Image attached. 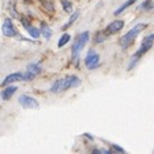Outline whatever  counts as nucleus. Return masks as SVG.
<instances>
[{"mask_svg":"<svg viewBox=\"0 0 154 154\" xmlns=\"http://www.w3.org/2000/svg\"><path fill=\"white\" fill-rule=\"evenodd\" d=\"M88 37H90V33L88 32H83L82 34H80L79 37L75 40V42L73 43L71 53H73V61H74V62H76L79 53L82 52V49L84 48V45L87 43V41H88Z\"/></svg>","mask_w":154,"mask_h":154,"instance_id":"obj_1","label":"nucleus"},{"mask_svg":"<svg viewBox=\"0 0 154 154\" xmlns=\"http://www.w3.org/2000/svg\"><path fill=\"white\" fill-rule=\"evenodd\" d=\"M145 26H146L145 24H137L135 28L130 29V31L126 33L125 36H123V38H121V46H123V49H126L130 45V43H133L135 38L138 36L140 32L145 29Z\"/></svg>","mask_w":154,"mask_h":154,"instance_id":"obj_2","label":"nucleus"},{"mask_svg":"<svg viewBox=\"0 0 154 154\" xmlns=\"http://www.w3.org/2000/svg\"><path fill=\"white\" fill-rule=\"evenodd\" d=\"M152 46H153V41H152V40H149V38H145V40H144V41H142V45L140 46V49L137 50V52L135 53V55L132 57V61H130V63H129V69H132V66L136 65V62L140 59V57H142L150 48H152Z\"/></svg>","mask_w":154,"mask_h":154,"instance_id":"obj_3","label":"nucleus"},{"mask_svg":"<svg viewBox=\"0 0 154 154\" xmlns=\"http://www.w3.org/2000/svg\"><path fill=\"white\" fill-rule=\"evenodd\" d=\"M84 65L88 70H93V69L99 67L100 57H99L98 53L93 52V50H90L88 54H87V57H86V59H84Z\"/></svg>","mask_w":154,"mask_h":154,"instance_id":"obj_4","label":"nucleus"},{"mask_svg":"<svg viewBox=\"0 0 154 154\" xmlns=\"http://www.w3.org/2000/svg\"><path fill=\"white\" fill-rule=\"evenodd\" d=\"M40 73H41V66H40L38 63H31V65H28V67H26V71L22 73V75H24V80L34 79Z\"/></svg>","mask_w":154,"mask_h":154,"instance_id":"obj_5","label":"nucleus"},{"mask_svg":"<svg viewBox=\"0 0 154 154\" xmlns=\"http://www.w3.org/2000/svg\"><path fill=\"white\" fill-rule=\"evenodd\" d=\"M19 103H20V105L24 107V108H26V109L38 108V102L29 95H21L19 98Z\"/></svg>","mask_w":154,"mask_h":154,"instance_id":"obj_6","label":"nucleus"},{"mask_svg":"<svg viewBox=\"0 0 154 154\" xmlns=\"http://www.w3.org/2000/svg\"><path fill=\"white\" fill-rule=\"evenodd\" d=\"M62 84H63V91L69 88H74V87H78L80 84V79L76 75H70L66 76V78L62 79Z\"/></svg>","mask_w":154,"mask_h":154,"instance_id":"obj_7","label":"nucleus"},{"mask_svg":"<svg viewBox=\"0 0 154 154\" xmlns=\"http://www.w3.org/2000/svg\"><path fill=\"white\" fill-rule=\"evenodd\" d=\"M1 32L5 37H15L17 33H16V29L13 26L11 19H5L4 22H3V26H1Z\"/></svg>","mask_w":154,"mask_h":154,"instance_id":"obj_8","label":"nucleus"},{"mask_svg":"<svg viewBox=\"0 0 154 154\" xmlns=\"http://www.w3.org/2000/svg\"><path fill=\"white\" fill-rule=\"evenodd\" d=\"M123 28H124V21H121V20H115V21H112L111 24L107 26L105 33L107 34H115V33L121 31Z\"/></svg>","mask_w":154,"mask_h":154,"instance_id":"obj_9","label":"nucleus"},{"mask_svg":"<svg viewBox=\"0 0 154 154\" xmlns=\"http://www.w3.org/2000/svg\"><path fill=\"white\" fill-rule=\"evenodd\" d=\"M24 80V75L22 73H13V74H9L7 78L1 82V86H8L11 83H15V82H21Z\"/></svg>","mask_w":154,"mask_h":154,"instance_id":"obj_10","label":"nucleus"},{"mask_svg":"<svg viewBox=\"0 0 154 154\" xmlns=\"http://www.w3.org/2000/svg\"><path fill=\"white\" fill-rule=\"evenodd\" d=\"M21 22H22V25H24V28L26 29V32H28L29 34H31L32 37H33V38H38V37H40V34H41V32H40L37 28H34V26H33V25L29 24V21H26L25 19H22V20H21Z\"/></svg>","mask_w":154,"mask_h":154,"instance_id":"obj_11","label":"nucleus"},{"mask_svg":"<svg viewBox=\"0 0 154 154\" xmlns=\"http://www.w3.org/2000/svg\"><path fill=\"white\" fill-rule=\"evenodd\" d=\"M16 91H17V87L16 86H9L7 87V88H4L1 91V99L3 100H9L13 96V93H15Z\"/></svg>","mask_w":154,"mask_h":154,"instance_id":"obj_12","label":"nucleus"},{"mask_svg":"<svg viewBox=\"0 0 154 154\" xmlns=\"http://www.w3.org/2000/svg\"><path fill=\"white\" fill-rule=\"evenodd\" d=\"M41 34L45 37L46 40H49L50 37H52V34H53V32H52V29L48 26V24H45V22H41Z\"/></svg>","mask_w":154,"mask_h":154,"instance_id":"obj_13","label":"nucleus"},{"mask_svg":"<svg viewBox=\"0 0 154 154\" xmlns=\"http://www.w3.org/2000/svg\"><path fill=\"white\" fill-rule=\"evenodd\" d=\"M137 1V0H126V1L125 3H124V4L121 5V7H120V8L119 9H116V11H115V15L117 16V15H120V13H121L123 11H125V9L126 8H128V7L129 5H132V4H135V3Z\"/></svg>","mask_w":154,"mask_h":154,"instance_id":"obj_14","label":"nucleus"},{"mask_svg":"<svg viewBox=\"0 0 154 154\" xmlns=\"http://www.w3.org/2000/svg\"><path fill=\"white\" fill-rule=\"evenodd\" d=\"M154 8V0H145L141 4V9L144 11H152Z\"/></svg>","mask_w":154,"mask_h":154,"instance_id":"obj_15","label":"nucleus"},{"mask_svg":"<svg viewBox=\"0 0 154 154\" xmlns=\"http://www.w3.org/2000/svg\"><path fill=\"white\" fill-rule=\"evenodd\" d=\"M70 34H67V33H65V34L62 36L61 38H59V41H58V48H63V46L66 45V43H67L69 41H70Z\"/></svg>","mask_w":154,"mask_h":154,"instance_id":"obj_16","label":"nucleus"},{"mask_svg":"<svg viewBox=\"0 0 154 154\" xmlns=\"http://www.w3.org/2000/svg\"><path fill=\"white\" fill-rule=\"evenodd\" d=\"M61 3H62V7H63V9H65L66 12H71L73 11V4L69 1V0H61Z\"/></svg>","mask_w":154,"mask_h":154,"instance_id":"obj_17","label":"nucleus"},{"mask_svg":"<svg viewBox=\"0 0 154 154\" xmlns=\"http://www.w3.org/2000/svg\"><path fill=\"white\" fill-rule=\"evenodd\" d=\"M78 16H79V12H74V13H73V16H71V19H70V20H69V22H67V24H66V25H63V28H62V29H63V31H65V29H67V28H69V26H70V25H71V24H73V22H74V21H75V20H76V19H78Z\"/></svg>","mask_w":154,"mask_h":154,"instance_id":"obj_18","label":"nucleus"},{"mask_svg":"<svg viewBox=\"0 0 154 154\" xmlns=\"http://www.w3.org/2000/svg\"><path fill=\"white\" fill-rule=\"evenodd\" d=\"M42 4L45 5V8H46V9H49L50 12H53V11H54V8H53V4H52V3H48V1H42Z\"/></svg>","mask_w":154,"mask_h":154,"instance_id":"obj_19","label":"nucleus"},{"mask_svg":"<svg viewBox=\"0 0 154 154\" xmlns=\"http://www.w3.org/2000/svg\"><path fill=\"white\" fill-rule=\"evenodd\" d=\"M112 148L116 150V152H119V153H125V150H124L123 148H120V146H117V145H112Z\"/></svg>","mask_w":154,"mask_h":154,"instance_id":"obj_20","label":"nucleus"},{"mask_svg":"<svg viewBox=\"0 0 154 154\" xmlns=\"http://www.w3.org/2000/svg\"><path fill=\"white\" fill-rule=\"evenodd\" d=\"M146 38H149V40H152V41H153V40H154V34H150V36H148Z\"/></svg>","mask_w":154,"mask_h":154,"instance_id":"obj_21","label":"nucleus"}]
</instances>
